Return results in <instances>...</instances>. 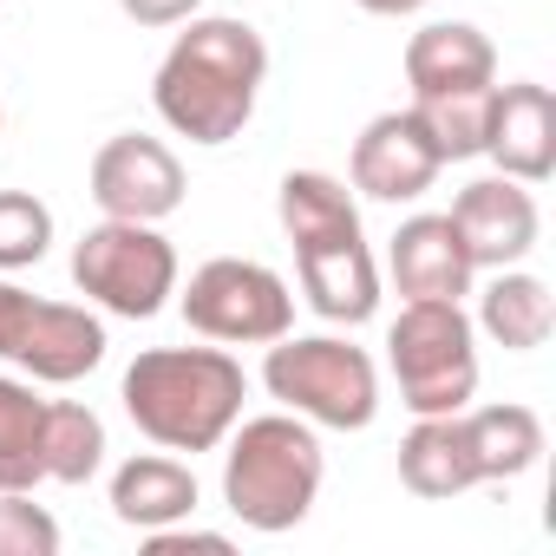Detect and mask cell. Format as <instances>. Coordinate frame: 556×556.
<instances>
[{"label": "cell", "mask_w": 556, "mask_h": 556, "mask_svg": "<svg viewBox=\"0 0 556 556\" xmlns=\"http://www.w3.org/2000/svg\"><path fill=\"white\" fill-rule=\"evenodd\" d=\"M268 73V47L249 21H190V34H177V47L157 66V112L170 131H184L190 144H229L242 138L255 92Z\"/></svg>", "instance_id": "cell-1"}, {"label": "cell", "mask_w": 556, "mask_h": 556, "mask_svg": "<svg viewBox=\"0 0 556 556\" xmlns=\"http://www.w3.org/2000/svg\"><path fill=\"white\" fill-rule=\"evenodd\" d=\"M249 380L216 348H151L125 367V413L151 445L210 452L242 419Z\"/></svg>", "instance_id": "cell-2"}, {"label": "cell", "mask_w": 556, "mask_h": 556, "mask_svg": "<svg viewBox=\"0 0 556 556\" xmlns=\"http://www.w3.org/2000/svg\"><path fill=\"white\" fill-rule=\"evenodd\" d=\"M282 229L302 255V289H308L315 315L367 321L380 308V275H374L348 184H334L328 170H289L282 177Z\"/></svg>", "instance_id": "cell-3"}, {"label": "cell", "mask_w": 556, "mask_h": 556, "mask_svg": "<svg viewBox=\"0 0 556 556\" xmlns=\"http://www.w3.org/2000/svg\"><path fill=\"white\" fill-rule=\"evenodd\" d=\"M321 491V439L302 419H249L223 458V497L249 530H295Z\"/></svg>", "instance_id": "cell-4"}, {"label": "cell", "mask_w": 556, "mask_h": 556, "mask_svg": "<svg viewBox=\"0 0 556 556\" xmlns=\"http://www.w3.org/2000/svg\"><path fill=\"white\" fill-rule=\"evenodd\" d=\"M393 374H400V400L432 419V413H465V400L478 393V354H471V321L458 302H406L393 334Z\"/></svg>", "instance_id": "cell-5"}, {"label": "cell", "mask_w": 556, "mask_h": 556, "mask_svg": "<svg viewBox=\"0 0 556 556\" xmlns=\"http://www.w3.org/2000/svg\"><path fill=\"white\" fill-rule=\"evenodd\" d=\"M268 393L275 400H289L295 413L334 426V432H361L374 426L380 413V380H374V361L348 341H289L282 348H268V367H262Z\"/></svg>", "instance_id": "cell-6"}, {"label": "cell", "mask_w": 556, "mask_h": 556, "mask_svg": "<svg viewBox=\"0 0 556 556\" xmlns=\"http://www.w3.org/2000/svg\"><path fill=\"white\" fill-rule=\"evenodd\" d=\"M73 282L105 302L125 321H151L164 308V295L177 289V249L151 229V223H118L105 216L99 229L79 236L73 249Z\"/></svg>", "instance_id": "cell-7"}, {"label": "cell", "mask_w": 556, "mask_h": 556, "mask_svg": "<svg viewBox=\"0 0 556 556\" xmlns=\"http://www.w3.org/2000/svg\"><path fill=\"white\" fill-rule=\"evenodd\" d=\"M184 321L210 341H282L295 321V295L275 268L216 255L190 275L184 289Z\"/></svg>", "instance_id": "cell-8"}, {"label": "cell", "mask_w": 556, "mask_h": 556, "mask_svg": "<svg viewBox=\"0 0 556 556\" xmlns=\"http://www.w3.org/2000/svg\"><path fill=\"white\" fill-rule=\"evenodd\" d=\"M0 361L27 367L34 380L73 387L105 361V328L86 308L66 302H40L14 282H0Z\"/></svg>", "instance_id": "cell-9"}, {"label": "cell", "mask_w": 556, "mask_h": 556, "mask_svg": "<svg viewBox=\"0 0 556 556\" xmlns=\"http://www.w3.org/2000/svg\"><path fill=\"white\" fill-rule=\"evenodd\" d=\"M92 197L118 223H157V216H170L184 203V170L157 138L125 131L92 157Z\"/></svg>", "instance_id": "cell-10"}, {"label": "cell", "mask_w": 556, "mask_h": 556, "mask_svg": "<svg viewBox=\"0 0 556 556\" xmlns=\"http://www.w3.org/2000/svg\"><path fill=\"white\" fill-rule=\"evenodd\" d=\"M439 164L445 157H439L432 131L419 125V112H380L354 144V190L380 197V203H413L432 190Z\"/></svg>", "instance_id": "cell-11"}, {"label": "cell", "mask_w": 556, "mask_h": 556, "mask_svg": "<svg viewBox=\"0 0 556 556\" xmlns=\"http://www.w3.org/2000/svg\"><path fill=\"white\" fill-rule=\"evenodd\" d=\"M452 229L471 255V268H504L536 249V203L517 177H484L465 184L452 203Z\"/></svg>", "instance_id": "cell-12"}, {"label": "cell", "mask_w": 556, "mask_h": 556, "mask_svg": "<svg viewBox=\"0 0 556 556\" xmlns=\"http://www.w3.org/2000/svg\"><path fill=\"white\" fill-rule=\"evenodd\" d=\"M484 157H497V170L517 177V184H543L556 170V105H549V86H536V79L497 86Z\"/></svg>", "instance_id": "cell-13"}, {"label": "cell", "mask_w": 556, "mask_h": 556, "mask_svg": "<svg viewBox=\"0 0 556 556\" xmlns=\"http://www.w3.org/2000/svg\"><path fill=\"white\" fill-rule=\"evenodd\" d=\"M393 282L406 302H458L471 289V255L452 216H413L393 236Z\"/></svg>", "instance_id": "cell-14"}, {"label": "cell", "mask_w": 556, "mask_h": 556, "mask_svg": "<svg viewBox=\"0 0 556 556\" xmlns=\"http://www.w3.org/2000/svg\"><path fill=\"white\" fill-rule=\"evenodd\" d=\"M400 478H406V491H419V497H458V491L484 484V465H478V445H471L465 413H432V419H419V426L400 439Z\"/></svg>", "instance_id": "cell-15"}, {"label": "cell", "mask_w": 556, "mask_h": 556, "mask_svg": "<svg viewBox=\"0 0 556 556\" xmlns=\"http://www.w3.org/2000/svg\"><path fill=\"white\" fill-rule=\"evenodd\" d=\"M406 79H413V99H445V92H478L497 79V53L478 27L465 21H439L426 34H413L406 47Z\"/></svg>", "instance_id": "cell-16"}, {"label": "cell", "mask_w": 556, "mask_h": 556, "mask_svg": "<svg viewBox=\"0 0 556 556\" xmlns=\"http://www.w3.org/2000/svg\"><path fill=\"white\" fill-rule=\"evenodd\" d=\"M112 510L131 530H164V523L197 510V478L184 465H170V458H131L112 478Z\"/></svg>", "instance_id": "cell-17"}, {"label": "cell", "mask_w": 556, "mask_h": 556, "mask_svg": "<svg viewBox=\"0 0 556 556\" xmlns=\"http://www.w3.org/2000/svg\"><path fill=\"white\" fill-rule=\"evenodd\" d=\"M47 478V400L0 380V491H34Z\"/></svg>", "instance_id": "cell-18"}, {"label": "cell", "mask_w": 556, "mask_h": 556, "mask_svg": "<svg viewBox=\"0 0 556 556\" xmlns=\"http://www.w3.org/2000/svg\"><path fill=\"white\" fill-rule=\"evenodd\" d=\"M478 321H484V334L504 341L510 354H530V348L549 341L556 308H549V289L536 282V275H497V282L484 289V302H478Z\"/></svg>", "instance_id": "cell-19"}, {"label": "cell", "mask_w": 556, "mask_h": 556, "mask_svg": "<svg viewBox=\"0 0 556 556\" xmlns=\"http://www.w3.org/2000/svg\"><path fill=\"white\" fill-rule=\"evenodd\" d=\"M465 426H471V445H478L484 484L530 471L536 452H543V426H536L530 406H484V413H465Z\"/></svg>", "instance_id": "cell-20"}, {"label": "cell", "mask_w": 556, "mask_h": 556, "mask_svg": "<svg viewBox=\"0 0 556 556\" xmlns=\"http://www.w3.org/2000/svg\"><path fill=\"white\" fill-rule=\"evenodd\" d=\"M491 105H497V86H478V92H445V99H413L419 125L432 131L439 157L458 164V157H478L484 138H491Z\"/></svg>", "instance_id": "cell-21"}, {"label": "cell", "mask_w": 556, "mask_h": 556, "mask_svg": "<svg viewBox=\"0 0 556 556\" xmlns=\"http://www.w3.org/2000/svg\"><path fill=\"white\" fill-rule=\"evenodd\" d=\"M105 458V426L86 406H47V478L86 484Z\"/></svg>", "instance_id": "cell-22"}, {"label": "cell", "mask_w": 556, "mask_h": 556, "mask_svg": "<svg viewBox=\"0 0 556 556\" xmlns=\"http://www.w3.org/2000/svg\"><path fill=\"white\" fill-rule=\"evenodd\" d=\"M53 242V210L27 190H0V268H34Z\"/></svg>", "instance_id": "cell-23"}, {"label": "cell", "mask_w": 556, "mask_h": 556, "mask_svg": "<svg viewBox=\"0 0 556 556\" xmlns=\"http://www.w3.org/2000/svg\"><path fill=\"white\" fill-rule=\"evenodd\" d=\"M53 549H60V523L21 491H0V556H53Z\"/></svg>", "instance_id": "cell-24"}, {"label": "cell", "mask_w": 556, "mask_h": 556, "mask_svg": "<svg viewBox=\"0 0 556 556\" xmlns=\"http://www.w3.org/2000/svg\"><path fill=\"white\" fill-rule=\"evenodd\" d=\"M190 549H203V556H229V536H216V530H151V556H190Z\"/></svg>", "instance_id": "cell-25"}, {"label": "cell", "mask_w": 556, "mask_h": 556, "mask_svg": "<svg viewBox=\"0 0 556 556\" xmlns=\"http://www.w3.org/2000/svg\"><path fill=\"white\" fill-rule=\"evenodd\" d=\"M118 8L138 21V27H177L197 14V0H118Z\"/></svg>", "instance_id": "cell-26"}, {"label": "cell", "mask_w": 556, "mask_h": 556, "mask_svg": "<svg viewBox=\"0 0 556 556\" xmlns=\"http://www.w3.org/2000/svg\"><path fill=\"white\" fill-rule=\"evenodd\" d=\"M367 14H413V8H426V0H361Z\"/></svg>", "instance_id": "cell-27"}]
</instances>
